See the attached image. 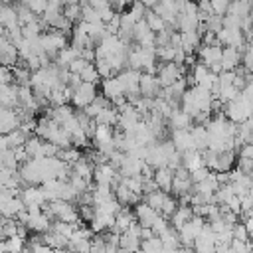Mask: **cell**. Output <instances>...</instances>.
Returning <instances> with one entry per match:
<instances>
[{"instance_id":"43","label":"cell","mask_w":253,"mask_h":253,"mask_svg":"<svg viewBox=\"0 0 253 253\" xmlns=\"http://www.w3.org/2000/svg\"><path fill=\"white\" fill-rule=\"evenodd\" d=\"M89 63H91V61H87L85 57H81V55H79L77 59H73V61L69 63V69H71L73 73H81V71H83V69H85Z\"/></svg>"},{"instance_id":"10","label":"cell","mask_w":253,"mask_h":253,"mask_svg":"<svg viewBox=\"0 0 253 253\" xmlns=\"http://www.w3.org/2000/svg\"><path fill=\"white\" fill-rule=\"evenodd\" d=\"M192 125H194V117L188 111H184L182 107H176L172 111L170 119H168L170 130H174V128H192Z\"/></svg>"},{"instance_id":"13","label":"cell","mask_w":253,"mask_h":253,"mask_svg":"<svg viewBox=\"0 0 253 253\" xmlns=\"http://www.w3.org/2000/svg\"><path fill=\"white\" fill-rule=\"evenodd\" d=\"M26 140H28V134H26L22 128H14L12 132L2 134L0 146H2V150H4V148H18V146H24Z\"/></svg>"},{"instance_id":"49","label":"cell","mask_w":253,"mask_h":253,"mask_svg":"<svg viewBox=\"0 0 253 253\" xmlns=\"http://www.w3.org/2000/svg\"><path fill=\"white\" fill-rule=\"evenodd\" d=\"M109 2H111V0H109Z\"/></svg>"},{"instance_id":"48","label":"cell","mask_w":253,"mask_h":253,"mask_svg":"<svg viewBox=\"0 0 253 253\" xmlns=\"http://www.w3.org/2000/svg\"><path fill=\"white\" fill-rule=\"evenodd\" d=\"M251 16H253V0H251Z\"/></svg>"},{"instance_id":"23","label":"cell","mask_w":253,"mask_h":253,"mask_svg":"<svg viewBox=\"0 0 253 253\" xmlns=\"http://www.w3.org/2000/svg\"><path fill=\"white\" fill-rule=\"evenodd\" d=\"M81 55V49H77L75 45H65L63 49H59V53H57V65L59 67H69V63L73 61V59H77Z\"/></svg>"},{"instance_id":"22","label":"cell","mask_w":253,"mask_h":253,"mask_svg":"<svg viewBox=\"0 0 253 253\" xmlns=\"http://www.w3.org/2000/svg\"><path fill=\"white\" fill-rule=\"evenodd\" d=\"M119 117H121L119 109H117L115 105H109V107H105V109L95 117V121H97L99 125H111V126H117Z\"/></svg>"},{"instance_id":"16","label":"cell","mask_w":253,"mask_h":253,"mask_svg":"<svg viewBox=\"0 0 253 253\" xmlns=\"http://www.w3.org/2000/svg\"><path fill=\"white\" fill-rule=\"evenodd\" d=\"M28 247V239L20 237V235H12L2 239L0 243V253H24Z\"/></svg>"},{"instance_id":"33","label":"cell","mask_w":253,"mask_h":253,"mask_svg":"<svg viewBox=\"0 0 253 253\" xmlns=\"http://www.w3.org/2000/svg\"><path fill=\"white\" fill-rule=\"evenodd\" d=\"M174 55H176V47L172 43H168V45H156V57H158V61H174Z\"/></svg>"},{"instance_id":"37","label":"cell","mask_w":253,"mask_h":253,"mask_svg":"<svg viewBox=\"0 0 253 253\" xmlns=\"http://www.w3.org/2000/svg\"><path fill=\"white\" fill-rule=\"evenodd\" d=\"M20 2L26 4V6H30L38 16H42L47 10V6H49V0H20Z\"/></svg>"},{"instance_id":"45","label":"cell","mask_w":253,"mask_h":253,"mask_svg":"<svg viewBox=\"0 0 253 253\" xmlns=\"http://www.w3.org/2000/svg\"><path fill=\"white\" fill-rule=\"evenodd\" d=\"M93 8H97V10H103V8H107V6H111V2L109 0H87Z\"/></svg>"},{"instance_id":"42","label":"cell","mask_w":253,"mask_h":253,"mask_svg":"<svg viewBox=\"0 0 253 253\" xmlns=\"http://www.w3.org/2000/svg\"><path fill=\"white\" fill-rule=\"evenodd\" d=\"M229 4H231V0H211L213 12H215V14H221V16H225V14H227Z\"/></svg>"},{"instance_id":"1","label":"cell","mask_w":253,"mask_h":253,"mask_svg":"<svg viewBox=\"0 0 253 253\" xmlns=\"http://www.w3.org/2000/svg\"><path fill=\"white\" fill-rule=\"evenodd\" d=\"M40 42H42L45 53H47L51 59H57L59 49H63V47L67 45V34L61 32V30L51 28V32H43V34L40 36Z\"/></svg>"},{"instance_id":"39","label":"cell","mask_w":253,"mask_h":253,"mask_svg":"<svg viewBox=\"0 0 253 253\" xmlns=\"http://www.w3.org/2000/svg\"><path fill=\"white\" fill-rule=\"evenodd\" d=\"M79 213L83 221H91L95 217V204H79Z\"/></svg>"},{"instance_id":"3","label":"cell","mask_w":253,"mask_h":253,"mask_svg":"<svg viewBox=\"0 0 253 253\" xmlns=\"http://www.w3.org/2000/svg\"><path fill=\"white\" fill-rule=\"evenodd\" d=\"M134 213H136V219L140 221V225H148V227H152L154 221H156L158 215H160V211H158L156 208H152L146 200H142V202H138V204L134 206Z\"/></svg>"},{"instance_id":"35","label":"cell","mask_w":253,"mask_h":253,"mask_svg":"<svg viewBox=\"0 0 253 253\" xmlns=\"http://www.w3.org/2000/svg\"><path fill=\"white\" fill-rule=\"evenodd\" d=\"M178 206H180V202H178V198H172L170 194L166 196V200H164V206H162V210H160V213L164 215V217H172L174 215V211L178 210Z\"/></svg>"},{"instance_id":"24","label":"cell","mask_w":253,"mask_h":253,"mask_svg":"<svg viewBox=\"0 0 253 253\" xmlns=\"http://www.w3.org/2000/svg\"><path fill=\"white\" fill-rule=\"evenodd\" d=\"M43 28H45V22L43 20H34L30 24H24L22 26V34L26 40H36L43 34Z\"/></svg>"},{"instance_id":"5","label":"cell","mask_w":253,"mask_h":253,"mask_svg":"<svg viewBox=\"0 0 253 253\" xmlns=\"http://www.w3.org/2000/svg\"><path fill=\"white\" fill-rule=\"evenodd\" d=\"M170 138H172L176 150H180V152H186V150L196 148V142H194V136H192V130L190 128H174L170 132Z\"/></svg>"},{"instance_id":"11","label":"cell","mask_w":253,"mask_h":253,"mask_svg":"<svg viewBox=\"0 0 253 253\" xmlns=\"http://www.w3.org/2000/svg\"><path fill=\"white\" fill-rule=\"evenodd\" d=\"M115 196L119 198V202L123 204V206H136L138 202H142V194H136V192H132L123 180L115 186Z\"/></svg>"},{"instance_id":"34","label":"cell","mask_w":253,"mask_h":253,"mask_svg":"<svg viewBox=\"0 0 253 253\" xmlns=\"http://www.w3.org/2000/svg\"><path fill=\"white\" fill-rule=\"evenodd\" d=\"M81 77H83V81H91V83H99V79H103L101 73H99V69H97V65H95V61H91L81 71Z\"/></svg>"},{"instance_id":"38","label":"cell","mask_w":253,"mask_h":253,"mask_svg":"<svg viewBox=\"0 0 253 253\" xmlns=\"http://www.w3.org/2000/svg\"><path fill=\"white\" fill-rule=\"evenodd\" d=\"M206 28L210 30V32H219L221 28H223V16L221 14H211L208 20H206Z\"/></svg>"},{"instance_id":"32","label":"cell","mask_w":253,"mask_h":253,"mask_svg":"<svg viewBox=\"0 0 253 253\" xmlns=\"http://www.w3.org/2000/svg\"><path fill=\"white\" fill-rule=\"evenodd\" d=\"M63 14H65L71 22L83 20V6H81V2H79V4H65V6H63Z\"/></svg>"},{"instance_id":"18","label":"cell","mask_w":253,"mask_h":253,"mask_svg":"<svg viewBox=\"0 0 253 253\" xmlns=\"http://www.w3.org/2000/svg\"><path fill=\"white\" fill-rule=\"evenodd\" d=\"M192 217H194L192 204H180V206H178V210L174 211V215L170 217V223H172L176 229H180V227H182V225H186Z\"/></svg>"},{"instance_id":"28","label":"cell","mask_w":253,"mask_h":253,"mask_svg":"<svg viewBox=\"0 0 253 253\" xmlns=\"http://www.w3.org/2000/svg\"><path fill=\"white\" fill-rule=\"evenodd\" d=\"M168 194H170V192H164V190H160V188H158V190H154V192L146 194V196H144V200H146V202H148L152 208H156V210L160 211V210H162V206H164V200H166V196H168Z\"/></svg>"},{"instance_id":"21","label":"cell","mask_w":253,"mask_h":253,"mask_svg":"<svg viewBox=\"0 0 253 253\" xmlns=\"http://www.w3.org/2000/svg\"><path fill=\"white\" fill-rule=\"evenodd\" d=\"M202 45V34L198 30H190V32H182V47L192 53L198 51V47Z\"/></svg>"},{"instance_id":"41","label":"cell","mask_w":253,"mask_h":253,"mask_svg":"<svg viewBox=\"0 0 253 253\" xmlns=\"http://www.w3.org/2000/svg\"><path fill=\"white\" fill-rule=\"evenodd\" d=\"M210 168L208 166H200V168H196V170H192V182L194 184H198V182H202V180H206L208 176H210Z\"/></svg>"},{"instance_id":"6","label":"cell","mask_w":253,"mask_h":253,"mask_svg":"<svg viewBox=\"0 0 253 253\" xmlns=\"http://www.w3.org/2000/svg\"><path fill=\"white\" fill-rule=\"evenodd\" d=\"M198 57H200V61H204L208 67L211 65V63H215V61H221V55H223V47H221V43H213V45H208V43H202L200 47H198Z\"/></svg>"},{"instance_id":"46","label":"cell","mask_w":253,"mask_h":253,"mask_svg":"<svg viewBox=\"0 0 253 253\" xmlns=\"http://www.w3.org/2000/svg\"><path fill=\"white\" fill-rule=\"evenodd\" d=\"M245 51L253 57V38H251V40H247V47H245Z\"/></svg>"},{"instance_id":"9","label":"cell","mask_w":253,"mask_h":253,"mask_svg":"<svg viewBox=\"0 0 253 253\" xmlns=\"http://www.w3.org/2000/svg\"><path fill=\"white\" fill-rule=\"evenodd\" d=\"M160 89H162V85H160L158 75L142 71V75H140V93L144 97H158Z\"/></svg>"},{"instance_id":"15","label":"cell","mask_w":253,"mask_h":253,"mask_svg":"<svg viewBox=\"0 0 253 253\" xmlns=\"http://www.w3.org/2000/svg\"><path fill=\"white\" fill-rule=\"evenodd\" d=\"M101 89H103V95L111 99V103H113L117 97L125 95V89H123V85H121V81H119L117 75H113V77H105L103 83H101Z\"/></svg>"},{"instance_id":"2","label":"cell","mask_w":253,"mask_h":253,"mask_svg":"<svg viewBox=\"0 0 253 253\" xmlns=\"http://www.w3.org/2000/svg\"><path fill=\"white\" fill-rule=\"evenodd\" d=\"M97 97V83H91V81H83L75 93H73V99H71V105L77 107V109H85L89 103H93Z\"/></svg>"},{"instance_id":"31","label":"cell","mask_w":253,"mask_h":253,"mask_svg":"<svg viewBox=\"0 0 253 253\" xmlns=\"http://www.w3.org/2000/svg\"><path fill=\"white\" fill-rule=\"evenodd\" d=\"M231 14H237V16H249L251 14V2H245V0H231L229 4V10Z\"/></svg>"},{"instance_id":"12","label":"cell","mask_w":253,"mask_h":253,"mask_svg":"<svg viewBox=\"0 0 253 253\" xmlns=\"http://www.w3.org/2000/svg\"><path fill=\"white\" fill-rule=\"evenodd\" d=\"M22 210H26V202L22 196H12L8 200H0V211L4 217H16Z\"/></svg>"},{"instance_id":"36","label":"cell","mask_w":253,"mask_h":253,"mask_svg":"<svg viewBox=\"0 0 253 253\" xmlns=\"http://www.w3.org/2000/svg\"><path fill=\"white\" fill-rule=\"evenodd\" d=\"M95 65H97V69H99V73H101L103 79H105V77H113V75H117L115 69H113V65L109 63L107 57H99V59H95Z\"/></svg>"},{"instance_id":"29","label":"cell","mask_w":253,"mask_h":253,"mask_svg":"<svg viewBox=\"0 0 253 253\" xmlns=\"http://www.w3.org/2000/svg\"><path fill=\"white\" fill-rule=\"evenodd\" d=\"M16 8H18V18H20V24L24 26V24H30V22H34V20H38V14L30 8V6H26V4H16Z\"/></svg>"},{"instance_id":"30","label":"cell","mask_w":253,"mask_h":253,"mask_svg":"<svg viewBox=\"0 0 253 253\" xmlns=\"http://www.w3.org/2000/svg\"><path fill=\"white\" fill-rule=\"evenodd\" d=\"M140 249L142 251H164V241H162L160 235H154V237L142 239L140 241Z\"/></svg>"},{"instance_id":"26","label":"cell","mask_w":253,"mask_h":253,"mask_svg":"<svg viewBox=\"0 0 253 253\" xmlns=\"http://www.w3.org/2000/svg\"><path fill=\"white\" fill-rule=\"evenodd\" d=\"M140 237L132 235L130 231H123L121 233V251H136L140 249Z\"/></svg>"},{"instance_id":"4","label":"cell","mask_w":253,"mask_h":253,"mask_svg":"<svg viewBox=\"0 0 253 253\" xmlns=\"http://www.w3.org/2000/svg\"><path fill=\"white\" fill-rule=\"evenodd\" d=\"M180 75H182V71H180V65H178L176 61H160L158 79H160V85H162V87L172 85Z\"/></svg>"},{"instance_id":"20","label":"cell","mask_w":253,"mask_h":253,"mask_svg":"<svg viewBox=\"0 0 253 253\" xmlns=\"http://www.w3.org/2000/svg\"><path fill=\"white\" fill-rule=\"evenodd\" d=\"M182 164L192 172V170H196V168H200V166H206L204 164V156H202V150H198V148H192V150H186V152H182Z\"/></svg>"},{"instance_id":"40","label":"cell","mask_w":253,"mask_h":253,"mask_svg":"<svg viewBox=\"0 0 253 253\" xmlns=\"http://www.w3.org/2000/svg\"><path fill=\"white\" fill-rule=\"evenodd\" d=\"M223 28H241V16L227 12L223 16Z\"/></svg>"},{"instance_id":"44","label":"cell","mask_w":253,"mask_h":253,"mask_svg":"<svg viewBox=\"0 0 253 253\" xmlns=\"http://www.w3.org/2000/svg\"><path fill=\"white\" fill-rule=\"evenodd\" d=\"M241 95H243L247 101L253 103V81H247V85L241 89Z\"/></svg>"},{"instance_id":"47","label":"cell","mask_w":253,"mask_h":253,"mask_svg":"<svg viewBox=\"0 0 253 253\" xmlns=\"http://www.w3.org/2000/svg\"><path fill=\"white\" fill-rule=\"evenodd\" d=\"M245 36H247V40H251V38H253V26H251V28L245 32Z\"/></svg>"},{"instance_id":"17","label":"cell","mask_w":253,"mask_h":253,"mask_svg":"<svg viewBox=\"0 0 253 253\" xmlns=\"http://www.w3.org/2000/svg\"><path fill=\"white\" fill-rule=\"evenodd\" d=\"M0 99H2V107H12L16 109L20 105V99H18V83H10V85H4L0 87Z\"/></svg>"},{"instance_id":"19","label":"cell","mask_w":253,"mask_h":253,"mask_svg":"<svg viewBox=\"0 0 253 253\" xmlns=\"http://www.w3.org/2000/svg\"><path fill=\"white\" fill-rule=\"evenodd\" d=\"M154 180H156V184H158V188H160V190H164V192H172V184H174V170H172V168H168V166L156 168Z\"/></svg>"},{"instance_id":"27","label":"cell","mask_w":253,"mask_h":253,"mask_svg":"<svg viewBox=\"0 0 253 253\" xmlns=\"http://www.w3.org/2000/svg\"><path fill=\"white\" fill-rule=\"evenodd\" d=\"M239 95H241V89H237L233 83H229V85H221V87H219V93H217V97H219L223 103L235 101Z\"/></svg>"},{"instance_id":"14","label":"cell","mask_w":253,"mask_h":253,"mask_svg":"<svg viewBox=\"0 0 253 253\" xmlns=\"http://www.w3.org/2000/svg\"><path fill=\"white\" fill-rule=\"evenodd\" d=\"M241 57H243V51L233 47V45H225L223 47V55H221V65L223 69H237L241 65Z\"/></svg>"},{"instance_id":"8","label":"cell","mask_w":253,"mask_h":253,"mask_svg":"<svg viewBox=\"0 0 253 253\" xmlns=\"http://www.w3.org/2000/svg\"><path fill=\"white\" fill-rule=\"evenodd\" d=\"M119 170L111 164V162H103V164H97L95 166V172H93V180L97 184H115V178H117Z\"/></svg>"},{"instance_id":"7","label":"cell","mask_w":253,"mask_h":253,"mask_svg":"<svg viewBox=\"0 0 253 253\" xmlns=\"http://www.w3.org/2000/svg\"><path fill=\"white\" fill-rule=\"evenodd\" d=\"M20 125H22V119L18 117L16 109L2 107V113H0V130H2V134L12 132L14 128H20Z\"/></svg>"},{"instance_id":"25","label":"cell","mask_w":253,"mask_h":253,"mask_svg":"<svg viewBox=\"0 0 253 253\" xmlns=\"http://www.w3.org/2000/svg\"><path fill=\"white\" fill-rule=\"evenodd\" d=\"M144 20L148 22V26H150V30H152V32H160V30H164V28L168 26V24H166V20H164L158 12H154L152 8H148V10H146Z\"/></svg>"}]
</instances>
